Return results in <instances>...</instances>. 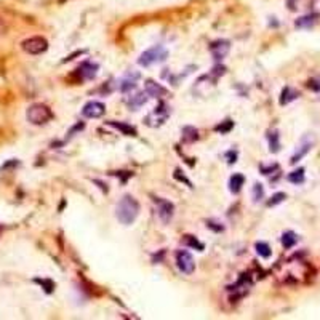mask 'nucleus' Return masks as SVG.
<instances>
[{"label": "nucleus", "mask_w": 320, "mask_h": 320, "mask_svg": "<svg viewBox=\"0 0 320 320\" xmlns=\"http://www.w3.org/2000/svg\"><path fill=\"white\" fill-rule=\"evenodd\" d=\"M268 138H269V149H271V152H279L280 143H279V133H277V130L269 132Z\"/></svg>", "instance_id": "obj_21"}, {"label": "nucleus", "mask_w": 320, "mask_h": 320, "mask_svg": "<svg viewBox=\"0 0 320 320\" xmlns=\"http://www.w3.org/2000/svg\"><path fill=\"white\" fill-rule=\"evenodd\" d=\"M109 127L112 128H116V130L122 132L124 135L127 136H136V128L132 127V125H128V124H124V122H116V120H109V122H106Z\"/></svg>", "instance_id": "obj_12"}, {"label": "nucleus", "mask_w": 320, "mask_h": 320, "mask_svg": "<svg viewBox=\"0 0 320 320\" xmlns=\"http://www.w3.org/2000/svg\"><path fill=\"white\" fill-rule=\"evenodd\" d=\"M263 197H264V189L260 182H256V184L253 186V200L258 202V200H261Z\"/></svg>", "instance_id": "obj_25"}, {"label": "nucleus", "mask_w": 320, "mask_h": 320, "mask_svg": "<svg viewBox=\"0 0 320 320\" xmlns=\"http://www.w3.org/2000/svg\"><path fill=\"white\" fill-rule=\"evenodd\" d=\"M224 72H226V67H223V66H215V69H213V75L215 77H219V75H224Z\"/></svg>", "instance_id": "obj_28"}, {"label": "nucleus", "mask_w": 320, "mask_h": 320, "mask_svg": "<svg viewBox=\"0 0 320 320\" xmlns=\"http://www.w3.org/2000/svg\"><path fill=\"white\" fill-rule=\"evenodd\" d=\"M311 148H312V143H311V141H303V144H301V146H300V149H298V151H296V154H295V156L292 157V160H290V162H292V163H296V162H300V160H301V159H303V157H304V156H306V154H308V152L311 151Z\"/></svg>", "instance_id": "obj_17"}, {"label": "nucleus", "mask_w": 320, "mask_h": 320, "mask_svg": "<svg viewBox=\"0 0 320 320\" xmlns=\"http://www.w3.org/2000/svg\"><path fill=\"white\" fill-rule=\"evenodd\" d=\"M229 50H231V43H229V40H224V39L215 40L210 45V53L213 55V58L218 61L223 59L227 53H229Z\"/></svg>", "instance_id": "obj_8"}, {"label": "nucleus", "mask_w": 320, "mask_h": 320, "mask_svg": "<svg viewBox=\"0 0 320 320\" xmlns=\"http://www.w3.org/2000/svg\"><path fill=\"white\" fill-rule=\"evenodd\" d=\"M288 181L293 184H303L304 182V168H298L288 174Z\"/></svg>", "instance_id": "obj_22"}, {"label": "nucleus", "mask_w": 320, "mask_h": 320, "mask_svg": "<svg viewBox=\"0 0 320 320\" xmlns=\"http://www.w3.org/2000/svg\"><path fill=\"white\" fill-rule=\"evenodd\" d=\"M255 248H256V253L260 255L261 258H269L272 255L271 247L266 242H258L256 245H255Z\"/></svg>", "instance_id": "obj_23"}, {"label": "nucleus", "mask_w": 320, "mask_h": 320, "mask_svg": "<svg viewBox=\"0 0 320 320\" xmlns=\"http://www.w3.org/2000/svg\"><path fill=\"white\" fill-rule=\"evenodd\" d=\"M296 242H298V237H296V234L292 232V231H287L284 235H282V245L285 248H292L296 245Z\"/></svg>", "instance_id": "obj_20"}, {"label": "nucleus", "mask_w": 320, "mask_h": 320, "mask_svg": "<svg viewBox=\"0 0 320 320\" xmlns=\"http://www.w3.org/2000/svg\"><path fill=\"white\" fill-rule=\"evenodd\" d=\"M140 79V74L138 72H128L127 75H124V79L119 82V90L122 93H128L136 88V82Z\"/></svg>", "instance_id": "obj_9"}, {"label": "nucleus", "mask_w": 320, "mask_h": 320, "mask_svg": "<svg viewBox=\"0 0 320 320\" xmlns=\"http://www.w3.org/2000/svg\"><path fill=\"white\" fill-rule=\"evenodd\" d=\"M243 184H245V176H243V174H240V173L232 174L229 179V189L232 194H239Z\"/></svg>", "instance_id": "obj_14"}, {"label": "nucleus", "mask_w": 320, "mask_h": 320, "mask_svg": "<svg viewBox=\"0 0 320 320\" xmlns=\"http://www.w3.org/2000/svg\"><path fill=\"white\" fill-rule=\"evenodd\" d=\"M140 215V203L138 200L132 195H124L117 203L116 208V216L124 226H130L133 224L136 218Z\"/></svg>", "instance_id": "obj_1"}, {"label": "nucleus", "mask_w": 320, "mask_h": 320, "mask_svg": "<svg viewBox=\"0 0 320 320\" xmlns=\"http://www.w3.org/2000/svg\"><path fill=\"white\" fill-rule=\"evenodd\" d=\"M199 140V132L194 127H184L182 128V141L184 143H194Z\"/></svg>", "instance_id": "obj_18"}, {"label": "nucleus", "mask_w": 320, "mask_h": 320, "mask_svg": "<svg viewBox=\"0 0 320 320\" xmlns=\"http://www.w3.org/2000/svg\"><path fill=\"white\" fill-rule=\"evenodd\" d=\"M174 258H176V266H178V269L182 272V274H186V276H190L194 271H195V263H194V258L190 253H187V251L184 250H178L176 251V255H174Z\"/></svg>", "instance_id": "obj_5"}, {"label": "nucleus", "mask_w": 320, "mask_h": 320, "mask_svg": "<svg viewBox=\"0 0 320 320\" xmlns=\"http://www.w3.org/2000/svg\"><path fill=\"white\" fill-rule=\"evenodd\" d=\"M317 21H319V14H306V16H301L296 19L295 26L300 29H309L314 26Z\"/></svg>", "instance_id": "obj_13"}, {"label": "nucleus", "mask_w": 320, "mask_h": 320, "mask_svg": "<svg viewBox=\"0 0 320 320\" xmlns=\"http://www.w3.org/2000/svg\"><path fill=\"white\" fill-rule=\"evenodd\" d=\"M260 168H261V173H263V174H271V171H274V170H277V168H279V165H277V163L269 165V166H264V165H261Z\"/></svg>", "instance_id": "obj_27"}, {"label": "nucleus", "mask_w": 320, "mask_h": 320, "mask_svg": "<svg viewBox=\"0 0 320 320\" xmlns=\"http://www.w3.org/2000/svg\"><path fill=\"white\" fill-rule=\"evenodd\" d=\"M232 127H234L232 122H231V120H226V124H224V125H218V127H216V132H221V133H227V132L231 130Z\"/></svg>", "instance_id": "obj_26"}, {"label": "nucleus", "mask_w": 320, "mask_h": 320, "mask_svg": "<svg viewBox=\"0 0 320 320\" xmlns=\"http://www.w3.org/2000/svg\"><path fill=\"white\" fill-rule=\"evenodd\" d=\"M157 205V216L163 224H168L174 215V205L165 199H154Z\"/></svg>", "instance_id": "obj_6"}, {"label": "nucleus", "mask_w": 320, "mask_h": 320, "mask_svg": "<svg viewBox=\"0 0 320 320\" xmlns=\"http://www.w3.org/2000/svg\"><path fill=\"white\" fill-rule=\"evenodd\" d=\"M285 199H287V195H285L284 192H277V194H274V195L271 197V200L268 202V207H276L277 203L284 202Z\"/></svg>", "instance_id": "obj_24"}, {"label": "nucleus", "mask_w": 320, "mask_h": 320, "mask_svg": "<svg viewBox=\"0 0 320 320\" xmlns=\"http://www.w3.org/2000/svg\"><path fill=\"white\" fill-rule=\"evenodd\" d=\"M146 101H148V93L144 91V93L133 95L130 100H128V106H130V109H138L146 104Z\"/></svg>", "instance_id": "obj_16"}, {"label": "nucleus", "mask_w": 320, "mask_h": 320, "mask_svg": "<svg viewBox=\"0 0 320 320\" xmlns=\"http://www.w3.org/2000/svg\"><path fill=\"white\" fill-rule=\"evenodd\" d=\"M98 69H100V66H98L96 63H91V61H85V63H82V64L79 66L77 71H79V74H80L82 79L91 80V79L96 77Z\"/></svg>", "instance_id": "obj_10"}, {"label": "nucleus", "mask_w": 320, "mask_h": 320, "mask_svg": "<svg viewBox=\"0 0 320 320\" xmlns=\"http://www.w3.org/2000/svg\"><path fill=\"white\" fill-rule=\"evenodd\" d=\"M144 91L148 93L149 98H160L166 93V90L160 85V83H156L154 80H146L144 82Z\"/></svg>", "instance_id": "obj_11"}, {"label": "nucleus", "mask_w": 320, "mask_h": 320, "mask_svg": "<svg viewBox=\"0 0 320 320\" xmlns=\"http://www.w3.org/2000/svg\"><path fill=\"white\" fill-rule=\"evenodd\" d=\"M298 96H300V93H298V91H296L295 88H292V87H285L284 90H282V95H280V104H282V106H285V104H288V103L295 101Z\"/></svg>", "instance_id": "obj_15"}, {"label": "nucleus", "mask_w": 320, "mask_h": 320, "mask_svg": "<svg viewBox=\"0 0 320 320\" xmlns=\"http://www.w3.org/2000/svg\"><path fill=\"white\" fill-rule=\"evenodd\" d=\"M26 117L32 125H43L48 120L53 119V112L47 104L35 103L32 106H29V109L26 112Z\"/></svg>", "instance_id": "obj_3"}, {"label": "nucleus", "mask_w": 320, "mask_h": 320, "mask_svg": "<svg viewBox=\"0 0 320 320\" xmlns=\"http://www.w3.org/2000/svg\"><path fill=\"white\" fill-rule=\"evenodd\" d=\"M106 112V106L100 101H88L82 109V116L87 119H100L104 116Z\"/></svg>", "instance_id": "obj_7"}, {"label": "nucleus", "mask_w": 320, "mask_h": 320, "mask_svg": "<svg viewBox=\"0 0 320 320\" xmlns=\"http://www.w3.org/2000/svg\"><path fill=\"white\" fill-rule=\"evenodd\" d=\"M21 48L26 53H29V55H42V53L48 50V42H47V39H43L40 35L29 37V39L22 40Z\"/></svg>", "instance_id": "obj_4"}, {"label": "nucleus", "mask_w": 320, "mask_h": 320, "mask_svg": "<svg viewBox=\"0 0 320 320\" xmlns=\"http://www.w3.org/2000/svg\"><path fill=\"white\" fill-rule=\"evenodd\" d=\"M5 32H6V22L2 18H0V35L5 34Z\"/></svg>", "instance_id": "obj_29"}, {"label": "nucleus", "mask_w": 320, "mask_h": 320, "mask_svg": "<svg viewBox=\"0 0 320 320\" xmlns=\"http://www.w3.org/2000/svg\"><path fill=\"white\" fill-rule=\"evenodd\" d=\"M166 58H168V50H166L163 45H154V47H151L146 51L141 53L138 58V64L149 67L152 64L163 63Z\"/></svg>", "instance_id": "obj_2"}, {"label": "nucleus", "mask_w": 320, "mask_h": 320, "mask_svg": "<svg viewBox=\"0 0 320 320\" xmlns=\"http://www.w3.org/2000/svg\"><path fill=\"white\" fill-rule=\"evenodd\" d=\"M181 243L182 245H186V247H190V248H195V250H199L202 251L205 247H203V243L200 240H197L194 235H184V237L181 239Z\"/></svg>", "instance_id": "obj_19"}]
</instances>
